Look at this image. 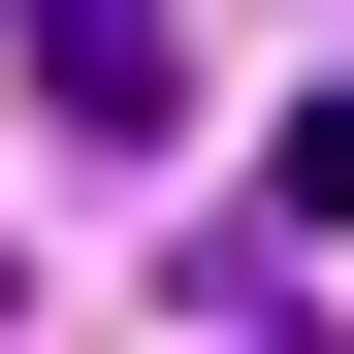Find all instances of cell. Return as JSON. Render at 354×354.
<instances>
[{"instance_id": "cell-1", "label": "cell", "mask_w": 354, "mask_h": 354, "mask_svg": "<svg viewBox=\"0 0 354 354\" xmlns=\"http://www.w3.org/2000/svg\"><path fill=\"white\" fill-rule=\"evenodd\" d=\"M32 129L65 161H161L194 129V32H161V0H32Z\"/></svg>"}]
</instances>
